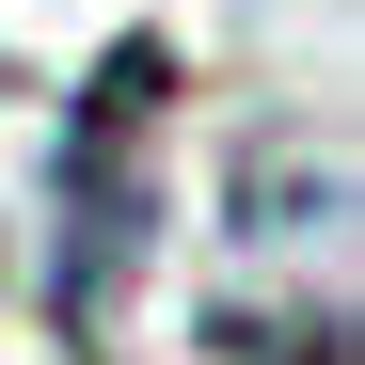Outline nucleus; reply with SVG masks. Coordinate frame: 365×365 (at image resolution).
Returning <instances> with one entry per match:
<instances>
[{
  "label": "nucleus",
  "mask_w": 365,
  "mask_h": 365,
  "mask_svg": "<svg viewBox=\"0 0 365 365\" xmlns=\"http://www.w3.org/2000/svg\"><path fill=\"white\" fill-rule=\"evenodd\" d=\"M159 111H175V48L128 32V48H96V80L48 128V318H64V349H111L128 286L159 270Z\"/></svg>",
  "instance_id": "f257e3e1"
}]
</instances>
